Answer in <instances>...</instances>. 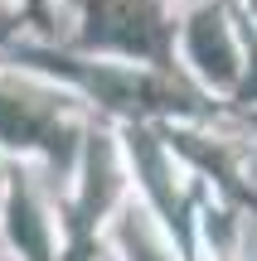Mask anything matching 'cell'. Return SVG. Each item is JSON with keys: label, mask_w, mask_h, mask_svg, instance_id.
<instances>
[{"label": "cell", "mask_w": 257, "mask_h": 261, "mask_svg": "<svg viewBox=\"0 0 257 261\" xmlns=\"http://www.w3.org/2000/svg\"><path fill=\"white\" fill-rule=\"evenodd\" d=\"M194 54H199V63L209 73H219V77L233 73V54H228V39H223V24H219L214 10L194 19Z\"/></svg>", "instance_id": "2"}, {"label": "cell", "mask_w": 257, "mask_h": 261, "mask_svg": "<svg viewBox=\"0 0 257 261\" xmlns=\"http://www.w3.org/2000/svg\"><path fill=\"white\" fill-rule=\"evenodd\" d=\"M10 237L19 242V252L29 261H49V242H44V218L34 213V203H29L25 189H15V198H10Z\"/></svg>", "instance_id": "1"}]
</instances>
